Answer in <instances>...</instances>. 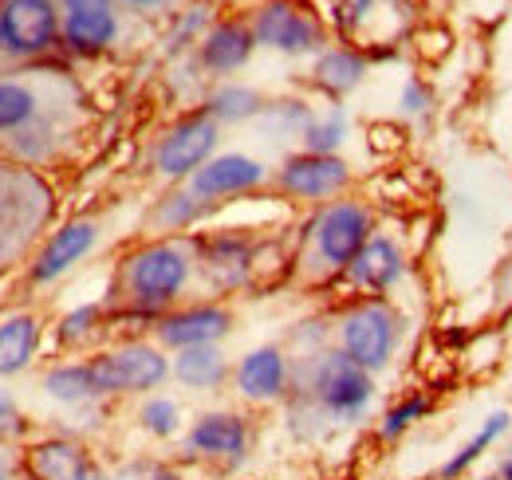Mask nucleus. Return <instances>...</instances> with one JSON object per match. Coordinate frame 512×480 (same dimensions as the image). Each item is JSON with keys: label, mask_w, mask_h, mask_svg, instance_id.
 Here are the masks:
<instances>
[{"label": "nucleus", "mask_w": 512, "mask_h": 480, "mask_svg": "<svg viewBox=\"0 0 512 480\" xmlns=\"http://www.w3.org/2000/svg\"><path fill=\"white\" fill-rule=\"evenodd\" d=\"M130 20H170L186 0H119Z\"/></svg>", "instance_id": "nucleus-40"}, {"label": "nucleus", "mask_w": 512, "mask_h": 480, "mask_svg": "<svg viewBox=\"0 0 512 480\" xmlns=\"http://www.w3.org/2000/svg\"><path fill=\"white\" fill-rule=\"evenodd\" d=\"M193 288H201L193 233L190 237H142L119 252L103 303L115 327L119 323L154 327V319L186 303Z\"/></svg>", "instance_id": "nucleus-3"}, {"label": "nucleus", "mask_w": 512, "mask_h": 480, "mask_svg": "<svg viewBox=\"0 0 512 480\" xmlns=\"http://www.w3.org/2000/svg\"><path fill=\"white\" fill-rule=\"evenodd\" d=\"M217 20V4L213 0H186L170 20H166V28H162V36H158V52H162V60L178 63L193 56V48L201 44V36L209 32V24Z\"/></svg>", "instance_id": "nucleus-31"}, {"label": "nucleus", "mask_w": 512, "mask_h": 480, "mask_svg": "<svg viewBox=\"0 0 512 480\" xmlns=\"http://www.w3.org/2000/svg\"><path fill=\"white\" fill-rule=\"evenodd\" d=\"M229 390L249 410H272L284 406L292 394V355L284 343H260L233 362Z\"/></svg>", "instance_id": "nucleus-19"}, {"label": "nucleus", "mask_w": 512, "mask_h": 480, "mask_svg": "<svg viewBox=\"0 0 512 480\" xmlns=\"http://www.w3.org/2000/svg\"><path fill=\"white\" fill-rule=\"evenodd\" d=\"M509 296H512V256H509Z\"/></svg>", "instance_id": "nucleus-43"}, {"label": "nucleus", "mask_w": 512, "mask_h": 480, "mask_svg": "<svg viewBox=\"0 0 512 480\" xmlns=\"http://www.w3.org/2000/svg\"><path fill=\"white\" fill-rule=\"evenodd\" d=\"M327 335L335 351L359 362L367 374L383 378L398 359L406 315L390 296H351L327 315Z\"/></svg>", "instance_id": "nucleus-5"}, {"label": "nucleus", "mask_w": 512, "mask_h": 480, "mask_svg": "<svg viewBox=\"0 0 512 480\" xmlns=\"http://www.w3.org/2000/svg\"><path fill=\"white\" fill-rule=\"evenodd\" d=\"M209 217H213V209L193 197L186 181L166 185L142 217V237H190V233L209 225Z\"/></svg>", "instance_id": "nucleus-24"}, {"label": "nucleus", "mask_w": 512, "mask_h": 480, "mask_svg": "<svg viewBox=\"0 0 512 480\" xmlns=\"http://www.w3.org/2000/svg\"><path fill=\"white\" fill-rule=\"evenodd\" d=\"M256 449V421L245 410H201L182 433V461L233 477Z\"/></svg>", "instance_id": "nucleus-8"}, {"label": "nucleus", "mask_w": 512, "mask_h": 480, "mask_svg": "<svg viewBox=\"0 0 512 480\" xmlns=\"http://www.w3.org/2000/svg\"><path fill=\"white\" fill-rule=\"evenodd\" d=\"M56 185L48 174L0 162V268L28 264L56 225Z\"/></svg>", "instance_id": "nucleus-6"}, {"label": "nucleus", "mask_w": 512, "mask_h": 480, "mask_svg": "<svg viewBox=\"0 0 512 480\" xmlns=\"http://www.w3.org/2000/svg\"><path fill=\"white\" fill-rule=\"evenodd\" d=\"M430 111H434V91H430V83L418 79V75H410V79L402 83V91H398V115L410 122H422V119H430Z\"/></svg>", "instance_id": "nucleus-38"}, {"label": "nucleus", "mask_w": 512, "mask_h": 480, "mask_svg": "<svg viewBox=\"0 0 512 480\" xmlns=\"http://www.w3.org/2000/svg\"><path fill=\"white\" fill-rule=\"evenodd\" d=\"M237 331V311L225 300H186L162 319H154L150 339L174 355L190 347H225V339Z\"/></svg>", "instance_id": "nucleus-16"}, {"label": "nucleus", "mask_w": 512, "mask_h": 480, "mask_svg": "<svg viewBox=\"0 0 512 480\" xmlns=\"http://www.w3.org/2000/svg\"><path fill=\"white\" fill-rule=\"evenodd\" d=\"M221 150V126L205 107H190L170 119L150 146V174L166 185L190 181Z\"/></svg>", "instance_id": "nucleus-12"}, {"label": "nucleus", "mask_w": 512, "mask_h": 480, "mask_svg": "<svg viewBox=\"0 0 512 480\" xmlns=\"http://www.w3.org/2000/svg\"><path fill=\"white\" fill-rule=\"evenodd\" d=\"M367 146L371 154H398L406 146V126L402 122H371L367 126Z\"/></svg>", "instance_id": "nucleus-39"}, {"label": "nucleus", "mask_w": 512, "mask_h": 480, "mask_svg": "<svg viewBox=\"0 0 512 480\" xmlns=\"http://www.w3.org/2000/svg\"><path fill=\"white\" fill-rule=\"evenodd\" d=\"M170 382L190 394H221L233 382V359L225 347H190L170 355Z\"/></svg>", "instance_id": "nucleus-26"}, {"label": "nucleus", "mask_w": 512, "mask_h": 480, "mask_svg": "<svg viewBox=\"0 0 512 480\" xmlns=\"http://www.w3.org/2000/svg\"><path fill=\"white\" fill-rule=\"evenodd\" d=\"M99 244H103V221L99 217L79 213V217L56 221L52 233L28 256V284L32 288H56L83 260L95 256Z\"/></svg>", "instance_id": "nucleus-15"}, {"label": "nucleus", "mask_w": 512, "mask_h": 480, "mask_svg": "<svg viewBox=\"0 0 512 480\" xmlns=\"http://www.w3.org/2000/svg\"><path fill=\"white\" fill-rule=\"evenodd\" d=\"M347 138H351V115H347L343 103H331L327 111H316V119L304 126L296 150H308V154H343Z\"/></svg>", "instance_id": "nucleus-34"}, {"label": "nucleus", "mask_w": 512, "mask_h": 480, "mask_svg": "<svg viewBox=\"0 0 512 480\" xmlns=\"http://www.w3.org/2000/svg\"><path fill=\"white\" fill-rule=\"evenodd\" d=\"M134 425L150 437V441H174L186 433V414H182V402L170 398V394H146L138 398V410H134Z\"/></svg>", "instance_id": "nucleus-33"}, {"label": "nucleus", "mask_w": 512, "mask_h": 480, "mask_svg": "<svg viewBox=\"0 0 512 480\" xmlns=\"http://www.w3.org/2000/svg\"><path fill=\"white\" fill-rule=\"evenodd\" d=\"M217 126H245V122H256L268 107V95L256 91L253 83H241V79H221V83H209V91L201 95V103Z\"/></svg>", "instance_id": "nucleus-29"}, {"label": "nucleus", "mask_w": 512, "mask_h": 480, "mask_svg": "<svg viewBox=\"0 0 512 480\" xmlns=\"http://www.w3.org/2000/svg\"><path fill=\"white\" fill-rule=\"evenodd\" d=\"M111 311L103 300H87L75 303L71 311H64L52 327V339H56V351L64 355H95L107 347V335H111Z\"/></svg>", "instance_id": "nucleus-25"}, {"label": "nucleus", "mask_w": 512, "mask_h": 480, "mask_svg": "<svg viewBox=\"0 0 512 480\" xmlns=\"http://www.w3.org/2000/svg\"><path fill=\"white\" fill-rule=\"evenodd\" d=\"M36 437V429H32V418L20 410V402L0 386V445H12V449H20V445H28Z\"/></svg>", "instance_id": "nucleus-36"}, {"label": "nucleus", "mask_w": 512, "mask_h": 480, "mask_svg": "<svg viewBox=\"0 0 512 480\" xmlns=\"http://www.w3.org/2000/svg\"><path fill=\"white\" fill-rule=\"evenodd\" d=\"M256 56L253 24L245 12H225L209 24V32L201 36V44L193 48V67L205 75V83H221L233 79L237 71H245Z\"/></svg>", "instance_id": "nucleus-21"}, {"label": "nucleus", "mask_w": 512, "mask_h": 480, "mask_svg": "<svg viewBox=\"0 0 512 480\" xmlns=\"http://www.w3.org/2000/svg\"><path fill=\"white\" fill-rule=\"evenodd\" d=\"M316 12L323 16V24L331 32H339L355 48H375L379 44L375 24L390 12L410 20V4L406 0H327V8H316Z\"/></svg>", "instance_id": "nucleus-23"}, {"label": "nucleus", "mask_w": 512, "mask_h": 480, "mask_svg": "<svg viewBox=\"0 0 512 480\" xmlns=\"http://www.w3.org/2000/svg\"><path fill=\"white\" fill-rule=\"evenodd\" d=\"M111 480H186V469L178 461H158V457H134L127 465L111 469Z\"/></svg>", "instance_id": "nucleus-37"}, {"label": "nucleus", "mask_w": 512, "mask_h": 480, "mask_svg": "<svg viewBox=\"0 0 512 480\" xmlns=\"http://www.w3.org/2000/svg\"><path fill=\"white\" fill-rule=\"evenodd\" d=\"M0 480H32L24 469L20 449H12V445H0Z\"/></svg>", "instance_id": "nucleus-41"}, {"label": "nucleus", "mask_w": 512, "mask_h": 480, "mask_svg": "<svg viewBox=\"0 0 512 480\" xmlns=\"http://www.w3.org/2000/svg\"><path fill=\"white\" fill-rule=\"evenodd\" d=\"M367 75H371V60H367L363 48H355L347 40H331L320 56L312 60L308 83L327 103H343L347 95H355L367 83Z\"/></svg>", "instance_id": "nucleus-22"}, {"label": "nucleus", "mask_w": 512, "mask_h": 480, "mask_svg": "<svg viewBox=\"0 0 512 480\" xmlns=\"http://www.w3.org/2000/svg\"><path fill=\"white\" fill-rule=\"evenodd\" d=\"M186 185H190L197 201H205L217 213L225 205H237L245 197H256L260 189H268L272 185V166L245 154V150H217Z\"/></svg>", "instance_id": "nucleus-17"}, {"label": "nucleus", "mask_w": 512, "mask_h": 480, "mask_svg": "<svg viewBox=\"0 0 512 480\" xmlns=\"http://www.w3.org/2000/svg\"><path fill=\"white\" fill-rule=\"evenodd\" d=\"M91 382L103 402H123V398H146L158 394L170 382V355L154 339H119L107 343L103 351L87 355Z\"/></svg>", "instance_id": "nucleus-7"}, {"label": "nucleus", "mask_w": 512, "mask_h": 480, "mask_svg": "<svg viewBox=\"0 0 512 480\" xmlns=\"http://www.w3.org/2000/svg\"><path fill=\"white\" fill-rule=\"evenodd\" d=\"M375 229H379L375 205L355 193L316 205L292 237V264H288L292 284L304 292L335 288Z\"/></svg>", "instance_id": "nucleus-4"}, {"label": "nucleus", "mask_w": 512, "mask_h": 480, "mask_svg": "<svg viewBox=\"0 0 512 480\" xmlns=\"http://www.w3.org/2000/svg\"><path fill=\"white\" fill-rule=\"evenodd\" d=\"M379 402V378L367 374L331 343L292 355V394L284 402L288 429L300 441H320L339 429L363 425Z\"/></svg>", "instance_id": "nucleus-2"}, {"label": "nucleus", "mask_w": 512, "mask_h": 480, "mask_svg": "<svg viewBox=\"0 0 512 480\" xmlns=\"http://www.w3.org/2000/svg\"><path fill=\"white\" fill-rule=\"evenodd\" d=\"M91 130V99L67 60L0 71V162L52 174Z\"/></svg>", "instance_id": "nucleus-1"}, {"label": "nucleus", "mask_w": 512, "mask_h": 480, "mask_svg": "<svg viewBox=\"0 0 512 480\" xmlns=\"http://www.w3.org/2000/svg\"><path fill=\"white\" fill-rule=\"evenodd\" d=\"M493 477H497V480H512V449L505 453V457H501V461H497V473H493Z\"/></svg>", "instance_id": "nucleus-42"}, {"label": "nucleus", "mask_w": 512, "mask_h": 480, "mask_svg": "<svg viewBox=\"0 0 512 480\" xmlns=\"http://www.w3.org/2000/svg\"><path fill=\"white\" fill-rule=\"evenodd\" d=\"M434 406H438V398H434L430 390H406V394H398L383 410V418L375 425V437H379L383 445L402 441L418 421H426L434 414Z\"/></svg>", "instance_id": "nucleus-32"}, {"label": "nucleus", "mask_w": 512, "mask_h": 480, "mask_svg": "<svg viewBox=\"0 0 512 480\" xmlns=\"http://www.w3.org/2000/svg\"><path fill=\"white\" fill-rule=\"evenodd\" d=\"M40 390H44V398H52L56 406H64L67 414H71V410H87V406H111V402L99 398V390H95V382H91L87 355L52 362V366L40 374Z\"/></svg>", "instance_id": "nucleus-28"}, {"label": "nucleus", "mask_w": 512, "mask_h": 480, "mask_svg": "<svg viewBox=\"0 0 512 480\" xmlns=\"http://www.w3.org/2000/svg\"><path fill=\"white\" fill-rule=\"evenodd\" d=\"M406 268H410L406 244L386 229H375L335 288L347 292L343 300H351V296H390L406 280Z\"/></svg>", "instance_id": "nucleus-20"}, {"label": "nucleus", "mask_w": 512, "mask_h": 480, "mask_svg": "<svg viewBox=\"0 0 512 480\" xmlns=\"http://www.w3.org/2000/svg\"><path fill=\"white\" fill-rule=\"evenodd\" d=\"M512 429V414L509 410H493V414H485V421L473 429V437L469 441H461L453 453H449L446 461L438 465V473L434 480H469L473 477V469L489 457V449L505 437Z\"/></svg>", "instance_id": "nucleus-30"}, {"label": "nucleus", "mask_w": 512, "mask_h": 480, "mask_svg": "<svg viewBox=\"0 0 512 480\" xmlns=\"http://www.w3.org/2000/svg\"><path fill=\"white\" fill-rule=\"evenodd\" d=\"M64 60L56 0H0V71Z\"/></svg>", "instance_id": "nucleus-9"}, {"label": "nucleus", "mask_w": 512, "mask_h": 480, "mask_svg": "<svg viewBox=\"0 0 512 480\" xmlns=\"http://www.w3.org/2000/svg\"><path fill=\"white\" fill-rule=\"evenodd\" d=\"M44 347V319L36 311L0 315V382L32 370Z\"/></svg>", "instance_id": "nucleus-27"}, {"label": "nucleus", "mask_w": 512, "mask_h": 480, "mask_svg": "<svg viewBox=\"0 0 512 480\" xmlns=\"http://www.w3.org/2000/svg\"><path fill=\"white\" fill-rule=\"evenodd\" d=\"M316 119V107L308 103V99H300V95H284V99H268V107H264V115H260V126L268 130V134H276V138H296L300 142V134H304V126Z\"/></svg>", "instance_id": "nucleus-35"}, {"label": "nucleus", "mask_w": 512, "mask_h": 480, "mask_svg": "<svg viewBox=\"0 0 512 480\" xmlns=\"http://www.w3.org/2000/svg\"><path fill=\"white\" fill-rule=\"evenodd\" d=\"M56 8L67 63L107 60L127 40L130 16L119 0H56Z\"/></svg>", "instance_id": "nucleus-13"}, {"label": "nucleus", "mask_w": 512, "mask_h": 480, "mask_svg": "<svg viewBox=\"0 0 512 480\" xmlns=\"http://www.w3.org/2000/svg\"><path fill=\"white\" fill-rule=\"evenodd\" d=\"M193 248H197V276L209 300H225L256 288V260L264 248V237H256V229H197Z\"/></svg>", "instance_id": "nucleus-10"}, {"label": "nucleus", "mask_w": 512, "mask_h": 480, "mask_svg": "<svg viewBox=\"0 0 512 480\" xmlns=\"http://www.w3.org/2000/svg\"><path fill=\"white\" fill-rule=\"evenodd\" d=\"M276 197H284L288 205H327L335 197H347L355 189V170L343 154H308V150H288L280 158V166L272 170Z\"/></svg>", "instance_id": "nucleus-14"}, {"label": "nucleus", "mask_w": 512, "mask_h": 480, "mask_svg": "<svg viewBox=\"0 0 512 480\" xmlns=\"http://www.w3.org/2000/svg\"><path fill=\"white\" fill-rule=\"evenodd\" d=\"M256 48L288 56V60H316L331 44V28L323 24L312 0H260L249 12Z\"/></svg>", "instance_id": "nucleus-11"}, {"label": "nucleus", "mask_w": 512, "mask_h": 480, "mask_svg": "<svg viewBox=\"0 0 512 480\" xmlns=\"http://www.w3.org/2000/svg\"><path fill=\"white\" fill-rule=\"evenodd\" d=\"M20 457L32 480H111L103 457L75 433H36Z\"/></svg>", "instance_id": "nucleus-18"}, {"label": "nucleus", "mask_w": 512, "mask_h": 480, "mask_svg": "<svg viewBox=\"0 0 512 480\" xmlns=\"http://www.w3.org/2000/svg\"><path fill=\"white\" fill-rule=\"evenodd\" d=\"M489 480H497V477H489Z\"/></svg>", "instance_id": "nucleus-44"}]
</instances>
